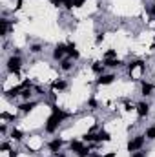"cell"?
<instances>
[{"instance_id": "cell-1", "label": "cell", "mask_w": 155, "mask_h": 157, "mask_svg": "<svg viewBox=\"0 0 155 157\" xmlns=\"http://www.w3.org/2000/svg\"><path fill=\"white\" fill-rule=\"evenodd\" d=\"M20 68H22V59H20V55H13V57L7 59V71H9V73H18Z\"/></svg>"}, {"instance_id": "cell-2", "label": "cell", "mask_w": 155, "mask_h": 157, "mask_svg": "<svg viewBox=\"0 0 155 157\" xmlns=\"http://www.w3.org/2000/svg\"><path fill=\"white\" fill-rule=\"evenodd\" d=\"M60 122H62V119L59 117V115H55V113H51V117L47 119V122H46V132H47V133H53V132L59 128Z\"/></svg>"}, {"instance_id": "cell-3", "label": "cell", "mask_w": 155, "mask_h": 157, "mask_svg": "<svg viewBox=\"0 0 155 157\" xmlns=\"http://www.w3.org/2000/svg\"><path fill=\"white\" fill-rule=\"evenodd\" d=\"M142 144H144V135H137L133 141H130L128 143V152H137L139 148H142Z\"/></svg>"}, {"instance_id": "cell-4", "label": "cell", "mask_w": 155, "mask_h": 157, "mask_svg": "<svg viewBox=\"0 0 155 157\" xmlns=\"http://www.w3.org/2000/svg\"><path fill=\"white\" fill-rule=\"evenodd\" d=\"M66 53H68V46H66V44H57L55 49H53V59H55V60H60Z\"/></svg>"}, {"instance_id": "cell-5", "label": "cell", "mask_w": 155, "mask_h": 157, "mask_svg": "<svg viewBox=\"0 0 155 157\" xmlns=\"http://www.w3.org/2000/svg\"><path fill=\"white\" fill-rule=\"evenodd\" d=\"M115 78H117V77L113 75V73H110V75H104V73H102V75H99V78H97V84H100V86H106V84H112Z\"/></svg>"}, {"instance_id": "cell-6", "label": "cell", "mask_w": 155, "mask_h": 157, "mask_svg": "<svg viewBox=\"0 0 155 157\" xmlns=\"http://www.w3.org/2000/svg\"><path fill=\"white\" fill-rule=\"evenodd\" d=\"M137 113H139V117H146L148 113H150V104L148 102H139L137 104Z\"/></svg>"}, {"instance_id": "cell-7", "label": "cell", "mask_w": 155, "mask_h": 157, "mask_svg": "<svg viewBox=\"0 0 155 157\" xmlns=\"http://www.w3.org/2000/svg\"><path fill=\"white\" fill-rule=\"evenodd\" d=\"M35 106H37V102H35V101H26L24 104H20V106H18V110H20L22 113H28V112H31Z\"/></svg>"}, {"instance_id": "cell-8", "label": "cell", "mask_w": 155, "mask_h": 157, "mask_svg": "<svg viewBox=\"0 0 155 157\" xmlns=\"http://www.w3.org/2000/svg\"><path fill=\"white\" fill-rule=\"evenodd\" d=\"M68 55H70V59H78V57H80V53L77 51L75 42H70V44H68Z\"/></svg>"}, {"instance_id": "cell-9", "label": "cell", "mask_w": 155, "mask_h": 157, "mask_svg": "<svg viewBox=\"0 0 155 157\" xmlns=\"http://www.w3.org/2000/svg\"><path fill=\"white\" fill-rule=\"evenodd\" d=\"M60 148H62V139H53V141L49 143V150L53 152V155H55Z\"/></svg>"}, {"instance_id": "cell-10", "label": "cell", "mask_w": 155, "mask_h": 157, "mask_svg": "<svg viewBox=\"0 0 155 157\" xmlns=\"http://www.w3.org/2000/svg\"><path fill=\"white\" fill-rule=\"evenodd\" d=\"M104 66L106 68H119V66H122V60H119V59H104Z\"/></svg>"}, {"instance_id": "cell-11", "label": "cell", "mask_w": 155, "mask_h": 157, "mask_svg": "<svg viewBox=\"0 0 155 157\" xmlns=\"http://www.w3.org/2000/svg\"><path fill=\"white\" fill-rule=\"evenodd\" d=\"M71 68H73V60H71V59H64V60L60 62V70H62V71H70Z\"/></svg>"}, {"instance_id": "cell-12", "label": "cell", "mask_w": 155, "mask_h": 157, "mask_svg": "<svg viewBox=\"0 0 155 157\" xmlns=\"http://www.w3.org/2000/svg\"><path fill=\"white\" fill-rule=\"evenodd\" d=\"M152 91H153V86L148 84V82H142V90H141V93H142L144 97H148V95H152Z\"/></svg>"}, {"instance_id": "cell-13", "label": "cell", "mask_w": 155, "mask_h": 157, "mask_svg": "<svg viewBox=\"0 0 155 157\" xmlns=\"http://www.w3.org/2000/svg\"><path fill=\"white\" fill-rule=\"evenodd\" d=\"M104 64H100V62H93V66H91V70L95 71V73H99V75H102L104 73Z\"/></svg>"}, {"instance_id": "cell-14", "label": "cell", "mask_w": 155, "mask_h": 157, "mask_svg": "<svg viewBox=\"0 0 155 157\" xmlns=\"http://www.w3.org/2000/svg\"><path fill=\"white\" fill-rule=\"evenodd\" d=\"M110 139H112V137H110L108 132H102V130H100V132L97 133V141H104V143H108Z\"/></svg>"}, {"instance_id": "cell-15", "label": "cell", "mask_w": 155, "mask_h": 157, "mask_svg": "<svg viewBox=\"0 0 155 157\" xmlns=\"http://www.w3.org/2000/svg\"><path fill=\"white\" fill-rule=\"evenodd\" d=\"M66 86H68V84H66V80H55V82L51 84V88H53V90H64Z\"/></svg>"}, {"instance_id": "cell-16", "label": "cell", "mask_w": 155, "mask_h": 157, "mask_svg": "<svg viewBox=\"0 0 155 157\" xmlns=\"http://www.w3.org/2000/svg\"><path fill=\"white\" fill-rule=\"evenodd\" d=\"M11 139H15V141H22V132L20 130H11Z\"/></svg>"}, {"instance_id": "cell-17", "label": "cell", "mask_w": 155, "mask_h": 157, "mask_svg": "<svg viewBox=\"0 0 155 157\" xmlns=\"http://www.w3.org/2000/svg\"><path fill=\"white\" fill-rule=\"evenodd\" d=\"M71 150L78 154V152H82V150H84V146H82V144H80L78 141H71Z\"/></svg>"}, {"instance_id": "cell-18", "label": "cell", "mask_w": 155, "mask_h": 157, "mask_svg": "<svg viewBox=\"0 0 155 157\" xmlns=\"http://www.w3.org/2000/svg\"><path fill=\"white\" fill-rule=\"evenodd\" d=\"M82 139H84L86 143H95V141H97V133H86Z\"/></svg>"}, {"instance_id": "cell-19", "label": "cell", "mask_w": 155, "mask_h": 157, "mask_svg": "<svg viewBox=\"0 0 155 157\" xmlns=\"http://www.w3.org/2000/svg\"><path fill=\"white\" fill-rule=\"evenodd\" d=\"M0 22H2V37H6V35H7V29H9V24H7L6 18H2Z\"/></svg>"}, {"instance_id": "cell-20", "label": "cell", "mask_w": 155, "mask_h": 157, "mask_svg": "<svg viewBox=\"0 0 155 157\" xmlns=\"http://www.w3.org/2000/svg\"><path fill=\"white\" fill-rule=\"evenodd\" d=\"M144 137H146V139H150V141H153V139H155V128H148V130H146V133H144Z\"/></svg>"}, {"instance_id": "cell-21", "label": "cell", "mask_w": 155, "mask_h": 157, "mask_svg": "<svg viewBox=\"0 0 155 157\" xmlns=\"http://www.w3.org/2000/svg\"><path fill=\"white\" fill-rule=\"evenodd\" d=\"M115 55H117L115 49H110V51H106V53H104V59H113Z\"/></svg>"}, {"instance_id": "cell-22", "label": "cell", "mask_w": 155, "mask_h": 157, "mask_svg": "<svg viewBox=\"0 0 155 157\" xmlns=\"http://www.w3.org/2000/svg\"><path fill=\"white\" fill-rule=\"evenodd\" d=\"M31 51H33V53H40V51H42V46H40V44H33V46H31Z\"/></svg>"}, {"instance_id": "cell-23", "label": "cell", "mask_w": 155, "mask_h": 157, "mask_svg": "<svg viewBox=\"0 0 155 157\" xmlns=\"http://www.w3.org/2000/svg\"><path fill=\"white\" fill-rule=\"evenodd\" d=\"M0 150H2V152H7V150H9V144H7V143H2Z\"/></svg>"}, {"instance_id": "cell-24", "label": "cell", "mask_w": 155, "mask_h": 157, "mask_svg": "<svg viewBox=\"0 0 155 157\" xmlns=\"http://www.w3.org/2000/svg\"><path fill=\"white\" fill-rule=\"evenodd\" d=\"M131 157H146V154H144V152H133Z\"/></svg>"}, {"instance_id": "cell-25", "label": "cell", "mask_w": 155, "mask_h": 157, "mask_svg": "<svg viewBox=\"0 0 155 157\" xmlns=\"http://www.w3.org/2000/svg\"><path fill=\"white\" fill-rule=\"evenodd\" d=\"M82 4H84V0H73V6H75V7H80Z\"/></svg>"}, {"instance_id": "cell-26", "label": "cell", "mask_w": 155, "mask_h": 157, "mask_svg": "<svg viewBox=\"0 0 155 157\" xmlns=\"http://www.w3.org/2000/svg\"><path fill=\"white\" fill-rule=\"evenodd\" d=\"M150 15H152V17H155V2L152 4V7H150Z\"/></svg>"}, {"instance_id": "cell-27", "label": "cell", "mask_w": 155, "mask_h": 157, "mask_svg": "<svg viewBox=\"0 0 155 157\" xmlns=\"http://www.w3.org/2000/svg\"><path fill=\"white\" fill-rule=\"evenodd\" d=\"M102 40H104V35H102V33H100V35H97V44H100Z\"/></svg>"}, {"instance_id": "cell-28", "label": "cell", "mask_w": 155, "mask_h": 157, "mask_svg": "<svg viewBox=\"0 0 155 157\" xmlns=\"http://www.w3.org/2000/svg\"><path fill=\"white\" fill-rule=\"evenodd\" d=\"M89 106L95 108V106H97V101H95V99H89Z\"/></svg>"}, {"instance_id": "cell-29", "label": "cell", "mask_w": 155, "mask_h": 157, "mask_svg": "<svg viewBox=\"0 0 155 157\" xmlns=\"http://www.w3.org/2000/svg\"><path fill=\"white\" fill-rule=\"evenodd\" d=\"M55 157H66V155H64L62 152H57V154H55Z\"/></svg>"}, {"instance_id": "cell-30", "label": "cell", "mask_w": 155, "mask_h": 157, "mask_svg": "<svg viewBox=\"0 0 155 157\" xmlns=\"http://www.w3.org/2000/svg\"><path fill=\"white\" fill-rule=\"evenodd\" d=\"M106 157H115V154H113V152H110V154H106Z\"/></svg>"}, {"instance_id": "cell-31", "label": "cell", "mask_w": 155, "mask_h": 157, "mask_svg": "<svg viewBox=\"0 0 155 157\" xmlns=\"http://www.w3.org/2000/svg\"><path fill=\"white\" fill-rule=\"evenodd\" d=\"M153 40H155V39H153Z\"/></svg>"}]
</instances>
